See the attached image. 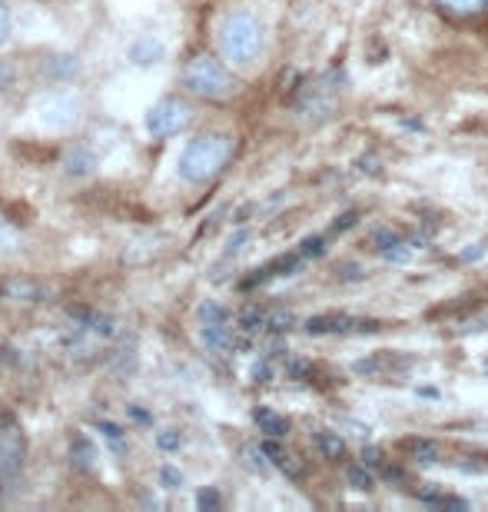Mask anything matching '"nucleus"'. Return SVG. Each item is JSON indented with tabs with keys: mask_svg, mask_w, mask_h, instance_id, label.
<instances>
[{
	"mask_svg": "<svg viewBox=\"0 0 488 512\" xmlns=\"http://www.w3.org/2000/svg\"><path fill=\"white\" fill-rule=\"evenodd\" d=\"M379 479L385 485H395V489H402L406 485V470H399V466H393V462H385L379 470Z\"/></svg>",
	"mask_w": 488,
	"mask_h": 512,
	"instance_id": "5701e85b",
	"label": "nucleus"
},
{
	"mask_svg": "<svg viewBox=\"0 0 488 512\" xmlns=\"http://www.w3.org/2000/svg\"><path fill=\"white\" fill-rule=\"evenodd\" d=\"M270 376H272V366H270V363H263V366L256 370V379H259V383H266Z\"/></svg>",
	"mask_w": 488,
	"mask_h": 512,
	"instance_id": "7c9ffc66",
	"label": "nucleus"
},
{
	"mask_svg": "<svg viewBox=\"0 0 488 512\" xmlns=\"http://www.w3.org/2000/svg\"><path fill=\"white\" fill-rule=\"evenodd\" d=\"M362 462H366L369 470L379 472L382 466H385V456H382V449H372V446H369V449H362Z\"/></svg>",
	"mask_w": 488,
	"mask_h": 512,
	"instance_id": "cd10ccee",
	"label": "nucleus"
},
{
	"mask_svg": "<svg viewBox=\"0 0 488 512\" xmlns=\"http://www.w3.org/2000/svg\"><path fill=\"white\" fill-rule=\"evenodd\" d=\"M200 506H203V509H217V506H219V493H213V489H203V493H200Z\"/></svg>",
	"mask_w": 488,
	"mask_h": 512,
	"instance_id": "c756f323",
	"label": "nucleus"
},
{
	"mask_svg": "<svg viewBox=\"0 0 488 512\" xmlns=\"http://www.w3.org/2000/svg\"><path fill=\"white\" fill-rule=\"evenodd\" d=\"M24 456H27V439L14 419H4L0 426V483H11L17 472L24 470Z\"/></svg>",
	"mask_w": 488,
	"mask_h": 512,
	"instance_id": "423d86ee",
	"label": "nucleus"
},
{
	"mask_svg": "<svg viewBox=\"0 0 488 512\" xmlns=\"http://www.w3.org/2000/svg\"><path fill=\"white\" fill-rule=\"evenodd\" d=\"M312 446H316V453L323 459L346 456V443H342V436H336V432H316V436H312Z\"/></svg>",
	"mask_w": 488,
	"mask_h": 512,
	"instance_id": "2eb2a0df",
	"label": "nucleus"
},
{
	"mask_svg": "<svg viewBox=\"0 0 488 512\" xmlns=\"http://www.w3.org/2000/svg\"><path fill=\"white\" fill-rule=\"evenodd\" d=\"M183 83L193 97L200 100H230L236 94V80L226 60H217L210 54H196L183 70Z\"/></svg>",
	"mask_w": 488,
	"mask_h": 512,
	"instance_id": "7ed1b4c3",
	"label": "nucleus"
},
{
	"mask_svg": "<svg viewBox=\"0 0 488 512\" xmlns=\"http://www.w3.org/2000/svg\"><path fill=\"white\" fill-rule=\"evenodd\" d=\"M34 120L41 130L50 134H67L83 120V97L77 90H47L34 103Z\"/></svg>",
	"mask_w": 488,
	"mask_h": 512,
	"instance_id": "20e7f679",
	"label": "nucleus"
},
{
	"mask_svg": "<svg viewBox=\"0 0 488 512\" xmlns=\"http://www.w3.org/2000/svg\"><path fill=\"white\" fill-rule=\"evenodd\" d=\"M156 443H160V449H166V453H173V449H179V432L177 430H163L160 436H156Z\"/></svg>",
	"mask_w": 488,
	"mask_h": 512,
	"instance_id": "a878e982",
	"label": "nucleus"
},
{
	"mask_svg": "<svg viewBox=\"0 0 488 512\" xmlns=\"http://www.w3.org/2000/svg\"><path fill=\"white\" fill-rule=\"evenodd\" d=\"M64 170H67L70 177H90L96 170V153L90 147H83V143L70 147L67 157H64Z\"/></svg>",
	"mask_w": 488,
	"mask_h": 512,
	"instance_id": "1a4fd4ad",
	"label": "nucleus"
},
{
	"mask_svg": "<svg viewBox=\"0 0 488 512\" xmlns=\"http://www.w3.org/2000/svg\"><path fill=\"white\" fill-rule=\"evenodd\" d=\"M422 502L429 506H438V509H469V502L459 496H442V493H419Z\"/></svg>",
	"mask_w": 488,
	"mask_h": 512,
	"instance_id": "f3484780",
	"label": "nucleus"
},
{
	"mask_svg": "<svg viewBox=\"0 0 488 512\" xmlns=\"http://www.w3.org/2000/svg\"><path fill=\"white\" fill-rule=\"evenodd\" d=\"M432 4L455 20H475V17L488 14V0H432Z\"/></svg>",
	"mask_w": 488,
	"mask_h": 512,
	"instance_id": "6e6552de",
	"label": "nucleus"
},
{
	"mask_svg": "<svg viewBox=\"0 0 488 512\" xmlns=\"http://www.w3.org/2000/svg\"><path fill=\"white\" fill-rule=\"evenodd\" d=\"M160 479H163V485H166V489H179V485H183V472L173 470V466H163Z\"/></svg>",
	"mask_w": 488,
	"mask_h": 512,
	"instance_id": "bb28decb",
	"label": "nucleus"
},
{
	"mask_svg": "<svg viewBox=\"0 0 488 512\" xmlns=\"http://www.w3.org/2000/svg\"><path fill=\"white\" fill-rule=\"evenodd\" d=\"M130 60H133L136 67L160 64V60H163V43L153 41V37H143V41H136L133 47H130Z\"/></svg>",
	"mask_w": 488,
	"mask_h": 512,
	"instance_id": "4468645a",
	"label": "nucleus"
},
{
	"mask_svg": "<svg viewBox=\"0 0 488 512\" xmlns=\"http://www.w3.org/2000/svg\"><path fill=\"white\" fill-rule=\"evenodd\" d=\"M266 326H270V332H286L296 326V317L293 313H286V309H279V313H272V317H266Z\"/></svg>",
	"mask_w": 488,
	"mask_h": 512,
	"instance_id": "4be33fe9",
	"label": "nucleus"
},
{
	"mask_svg": "<svg viewBox=\"0 0 488 512\" xmlns=\"http://www.w3.org/2000/svg\"><path fill=\"white\" fill-rule=\"evenodd\" d=\"M200 340L210 353H230L233 347V332L226 323H203L200 326Z\"/></svg>",
	"mask_w": 488,
	"mask_h": 512,
	"instance_id": "9d476101",
	"label": "nucleus"
},
{
	"mask_svg": "<svg viewBox=\"0 0 488 512\" xmlns=\"http://www.w3.org/2000/svg\"><path fill=\"white\" fill-rule=\"evenodd\" d=\"M50 73H60V77H73L77 70H80V64H77V57H54V60H47V67Z\"/></svg>",
	"mask_w": 488,
	"mask_h": 512,
	"instance_id": "6ab92c4d",
	"label": "nucleus"
},
{
	"mask_svg": "<svg viewBox=\"0 0 488 512\" xmlns=\"http://www.w3.org/2000/svg\"><path fill=\"white\" fill-rule=\"evenodd\" d=\"M259 326H266V313L259 306H249V309L240 313V330L243 332H256Z\"/></svg>",
	"mask_w": 488,
	"mask_h": 512,
	"instance_id": "a211bd4d",
	"label": "nucleus"
},
{
	"mask_svg": "<svg viewBox=\"0 0 488 512\" xmlns=\"http://www.w3.org/2000/svg\"><path fill=\"white\" fill-rule=\"evenodd\" d=\"M355 220H359V213H355V210H353V213H342L339 220L332 223V233H342V230H346V226H353Z\"/></svg>",
	"mask_w": 488,
	"mask_h": 512,
	"instance_id": "c85d7f7f",
	"label": "nucleus"
},
{
	"mask_svg": "<svg viewBox=\"0 0 488 512\" xmlns=\"http://www.w3.org/2000/svg\"><path fill=\"white\" fill-rule=\"evenodd\" d=\"M346 479H349V485H353V489H362V493H369V489L376 485V470H369L366 462H353V466L346 470Z\"/></svg>",
	"mask_w": 488,
	"mask_h": 512,
	"instance_id": "dca6fc26",
	"label": "nucleus"
},
{
	"mask_svg": "<svg viewBox=\"0 0 488 512\" xmlns=\"http://www.w3.org/2000/svg\"><path fill=\"white\" fill-rule=\"evenodd\" d=\"M256 426H259V432H266V436H272V439H283L286 432H289V419L279 413H272L270 406H259Z\"/></svg>",
	"mask_w": 488,
	"mask_h": 512,
	"instance_id": "f8f14e48",
	"label": "nucleus"
},
{
	"mask_svg": "<svg viewBox=\"0 0 488 512\" xmlns=\"http://www.w3.org/2000/svg\"><path fill=\"white\" fill-rule=\"evenodd\" d=\"M233 157V137L230 134H200L187 143V150L179 153L177 173L179 180L193 183H210L213 177L223 173V166L230 164Z\"/></svg>",
	"mask_w": 488,
	"mask_h": 512,
	"instance_id": "f03ea898",
	"label": "nucleus"
},
{
	"mask_svg": "<svg viewBox=\"0 0 488 512\" xmlns=\"http://www.w3.org/2000/svg\"><path fill=\"white\" fill-rule=\"evenodd\" d=\"M17 249H20V236L0 220V256H14Z\"/></svg>",
	"mask_w": 488,
	"mask_h": 512,
	"instance_id": "aec40b11",
	"label": "nucleus"
},
{
	"mask_svg": "<svg viewBox=\"0 0 488 512\" xmlns=\"http://www.w3.org/2000/svg\"><path fill=\"white\" fill-rule=\"evenodd\" d=\"M299 253H302V260H316V256H323L325 236H309V240H302V243H299Z\"/></svg>",
	"mask_w": 488,
	"mask_h": 512,
	"instance_id": "412c9836",
	"label": "nucleus"
},
{
	"mask_svg": "<svg viewBox=\"0 0 488 512\" xmlns=\"http://www.w3.org/2000/svg\"><path fill=\"white\" fill-rule=\"evenodd\" d=\"M11 7H7V0H0V47L7 43V37H11Z\"/></svg>",
	"mask_w": 488,
	"mask_h": 512,
	"instance_id": "393cba45",
	"label": "nucleus"
},
{
	"mask_svg": "<svg viewBox=\"0 0 488 512\" xmlns=\"http://www.w3.org/2000/svg\"><path fill=\"white\" fill-rule=\"evenodd\" d=\"M0 293L7 296V300H24V303H37L43 296V290L37 283H30V279H7V283H0Z\"/></svg>",
	"mask_w": 488,
	"mask_h": 512,
	"instance_id": "9b49d317",
	"label": "nucleus"
},
{
	"mask_svg": "<svg viewBox=\"0 0 488 512\" xmlns=\"http://www.w3.org/2000/svg\"><path fill=\"white\" fill-rule=\"evenodd\" d=\"M302 330L309 336H332V332H353L359 330V319L346 317V313H325V317H312L302 323Z\"/></svg>",
	"mask_w": 488,
	"mask_h": 512,
	"instance_id": "0eeeda50",
	"label": "nucleus"
},
{
	"mask_svg": "<svg viewBox=\"0 0 488 512\" xmlns=\"http://www.w3.org/2000/svg\"><path fill=\"white\" fill-rule=\"evenodd\" d=\"M200 319L203 323H226V309L217 303H203L200 306Z\"/></svg>",
	"mask_w": 488,
	"mask_h": 512,
	"instance_id": "b1692460",
	"label": "nucleus"
},
{
	"mask_svg": "<svg viewBox=\"0 0 488 512\" xmlns=\"http://www.w3.org/2000/svg\"><path fill=\"white\" fill-rule=\"evenodd\" d=\"M190 124H193V107L187 100H177V97L160 100V103L147 113V130L156 140L177 137V134H183Z\"/></svg>",
	"mask_w": 488,
	"mask_h": 512,
	"instance_id": "39448f33",
	"label": "nucleus"
},
{
	"mask_svg": "<svg viewBox=\"0 0 488 512\" xmlns=\"http://www.w3.org/2000/svg\"><path fill=\"white\" fill-rule=\"evenodd\" d=\"M402 453H406L412 462H422V466H429V462H435L438 459V446L432 443V439H402V446H399Z\"/></svg>",
	"mask_w": 488,
	"mask_h": 512,
	"instance_id": "ddd939ff",
	"label": "nucleus"
},
{
	"mask_svg": "<svg viewBox=\"0 0 488 512\" xmlns=\"http://www.w3.org/2000/svg\"><path fill=\"white\" fill-rule=\"evenodd\" d=\"M217 47L230 67H253L266 50V30L249 11H233L219 24Z\"/></svg>",
	"mask_w": 488,
	"mask_h": 512,
	"instance_id": "f257e3e1",
	"label": "nucleus"
}]
</instances>
